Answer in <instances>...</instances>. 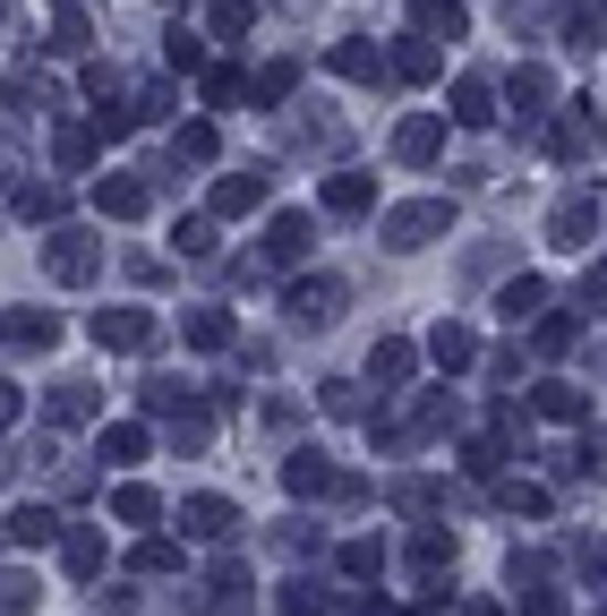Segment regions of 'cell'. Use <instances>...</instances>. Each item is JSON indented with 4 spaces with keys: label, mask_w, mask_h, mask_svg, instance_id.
Listing matches in <instances>:
<instances>
[{
    "label": "cell",
    "mask_w": 607,
    "mask_h": 616,
    "mask_svg": "<svg viewBox=\"0 0 607 616\" xmlns=\"http://www.w3.org/2000/svg\"><path fill=\"white\" fill-rule=\"evenodd\" d=\"M437 231H453V197H419V206H394L385 215V249H419Z\"/></svg>",
    "instance_id": "cell-1"
},
{
    "label": "cell",
    "mask_w": 607,
    "mask_h": 616,
    "mask_svg": "<svg viewBox=\"0 0 607 616\" xmlns=\"http://www.w3.org/2000/svg\"><path fill=\"white\" fill-rule=\"evenodd\" d=\"M43 265H52V283H95V231H52V258H43Z\"/></svg>",
    "instance_id": "cell-2"
},
{
    "label": "cell",
    "mask_w": 607,
    "mask_h": 616,
    "mask_svg": "<svg viewBox=\"0 0 607 616\" xmlns=\"http://www.w3.org/2000/svg\"><path fill=\"white\" fill-rule=\"evenodd\" d=\"M95 343L103 352H146V343H155V309H103Z\"/></svg>",
    "instance_id": "cell-3"
},
{
    "label": "cell",
    "mask_w": 607,
    "mask_h": 616,
    "mask_svg": "<svg viewBox=\"0 0 607 616\" xmlns=\"http://www.w3.org/2000/svg\"><path fill=\"white\" fill-rule=\"evenodd\" d=\"M265 206V171H231V180H214V223H240V215H257Z\"/></svg>",
    "instance_id": "cell-4"
},
{
    "label": "cell",
    "mask_w": 607,
    "mask_h": 616,
    "mask_svg": "<svg viewBox=\"0 0 607 616\" xmlns=\"http://www.w3.org/2000/svg\"><path fill=\"white\" fill-rule=\"evenodd\" d=\"M334 309H343V274L291 283V317H300V325H334Z\"/></svg>",
    "instance_id": "cell-5"
},
{
    "label": "cell",
    "mask_w": 607,
    "mask_h": 616,
    "mask_svg": "<svg viewBox=\"0 0 607 616\" xmlns=\"http://www.w3.org/2000/svg\"><path fill=\"white\" fill-rule=\"evenodd\" d=\"M231 522H240L231 497H189V505H180V531H189V540H231Z\"/></svg>",
    "instance_id": "cell-6"
},
{
    "label": "cell",
    "mask_w": 607,
    "mask_h": 616,
    "mask_svg": "<svg viewBox=\"0 0 607 616\" xmlns=\"http://www.w3.org/2000/svg\"><path fill=\"white\" fill-rule=\"evenodd\" d=\"M249 608H257V583L231 574V565L214 574V591H197V616H249Z\"/></svg>",
    "instance_id": "cell-7"
},
{
    "label": "cell",
    "mask_w": 607,
    "mask_h": 616,
    "mask_svg": "<svg viewBox=\"0 0 607 616\" xmlns=\"http://www.w3.org/2000/svg\"><path fill=\"white\" fill-rule=\"evenodd\" d=\"M0 334H9L18 352H52V343H61V317H43V309H0Z\"/></svg>",
    "instance_id": "cell-8"
},
{
    "label": "cell",
    "mask_w": 607,
    "mask_h": 616,
    "mask_svg": "<svg viewBox=\"0 0 607 616\" xmlns=\"http://www.w3.org/2000/svg\"><path fill=\"white\" fill-rule=\"evenodd\" d=\"M308 240H317L308 215H274V223H265V258H274V265H300V258H308Z\"/></svg>",
    "instance_id": "cell-9"
},
{
    "label": "cell",
    "mask_w": 607,
    "mask_h": 616,
    "mask_svg": "<svg viewBox=\"0 0 607 616\" xmlns=\"http://www.w3.org/2000/svg\"><path fill=\"white\" fill-rule=\"evenodd\" d=\"M428 359H437V368H471V359H480V334H471L462 317H446L437 334H428Z\"/></svg>",
    "instance_id": "cell-10"
},
{
    "label": "cell",
    "mask_w": 607,
    "mask_h": 616,
    "mask_svg": "<svg viewBox=\"0 0 607 616\" xmlns=\"http://www.w3.org/2000/svg\"><path fill=\"white\" fill-rule=\"evenodd\" d=\"M437 146H446V121H437V112H419V121L394 129V155L402 163H437Z\"/></svg>",
    "instance_id": "cell-11"
},
{
    "label": "cell",
    "mask_w": 607,
    "mask_h": 616,
    "mask_svg": "<svg viewBox=\"0 0 607 616\" xmlns=\"http://www.w3.org/2000/svg\"><path fill=\"white\" fill-rule=\"evenodd\" d=\"M95 215H112V223H137V215H146V189H137L128 171H112V180H95Z\"/></svg>",
    "instance_id": "cell-12"
},
{
    "label": "cell",
    "mask_w": 607,
    "mask_h": 616,
    "mask_svg": "<svg viewBox=\"0 0 607 616\" xmlns=\"http://www.w3.org/2000/svg\"><path fill=\"white\" fill-rule=\"evenodd\" d=\"M112 522H128V531H146V522H163V497L146 480H121L112 488Z\"/></svg>",
    "instance_id": "cell-13"
},
{
    "label": "cell",
    "mask_w": 607,
    "mask_h": 616,
    "mask_svg": "<svg viewBox=\"0 0 607 616\" xmlns=\"http://www.w3.org/2000/svg\"><path fill=\"white\" fill-rule=\"evenodd\" d=\"M52 540H61V514L52 505H18L9 514V549H52Z\"/></svg>",
    "instance_id": "cell-14"
},
{
    "label": "cell",
    "mask_w": 607,
    "mask_h": 616,
    "mask_svg": "<svg viewBox=\"0 0 607 616\" xmlns=\"http://www.w3.org/2000/svg\"><path fill=\"white\" fill-rule=\"evenodd\" d=\"M325 215H368V206H377V189H368V171H334V180H325Z\"/></svg>",
    "instance_id": "cell-15"
},
{
    "label": "cell",
    "mask_w": 607,
    "mask_h": 616,
    "mask_svg": "<svg viewBox=\"0 0 607 616\" xmlns=\"http://www.w3.org/2000/svg\"><path fill=\"white\" fill-rule=\"evenodd\" d=\"M103 462H112V471H137V462H146V428L137 420H112L103 428V446H95Z\"/></svg>",
    "instance_id": "cell-16"
},
{
    "label": "cell",
    "mask_w": 607,
    "mask_h": 616,
    "mask_svg": "<svg viewBox=\"0 0 607 616\" xmlns=\"http://www.w3.org/2000/svg\"><path fill=\"white\" fill-rule=\"evenodd\" d=\"M590 231H599V197H565L556 206V249H582Z\"/></svg>",
    "instance_id": "cell-17"
},
{
    "label": "cell",
    "mask_w": 607,
    "mask_h": 616,
    "mask_svg": "<svg viewBox=\"0 0 607 616\" xmlns=\"http://www.w3.org/2000/svg\"><path fill=\"white\" fill-rule=\"evenodd\" d=\"M446 121H462V129H488V121H496V95H488V77H462V86H453V112Z\"/></svg>",
    "instance_id": "cell-18"
},
{
    "label": "cell",
    "mask_w": 607,
    "mask_h": 616,
    "mask_svg": "<svg viewBox=\"0 0 607 616\" xmlns=\"http://www.w3.org/2000/svg\"><path fill=\"white\" fill-rule=\"evenodd\" d=\"M180 334H189V352H231V317H223V309H189Z\"/></svg>",
    "instance_id": "cell-19"
},
{
    "label": "cell",
    "mask_w": 607,
    "mask_h": 616,
    "mask_svg": "<svg viewBox=\"0 0 607 616\" xmlns=\"http://www.w3.org/2000/svg\"><path fill=\"white\" fill-rule=\"evenodd\" d=\"M283 488H291V497H317V488H334L325 455H291V462H283Z\"/></svg>",
    "instance_id": "cell-20"
},
{
    "label": "cell",
    "mask_w": 607,
    "mask_h": 616,
    "mask_svg": "<svg viewBox=\"0 0 607 616\" xmlns=\"http://www.w3.org/2000/svg\"><path fill=\"white\" fill-rule=\"evenodd\" d=\"M368 368H377L385 386H402V377H411V368H419V352H411V343H394V334H385L377 352H368Z\"/></svg>",
    "instance_id": "cell-21"
},
{
    "label": "cell",
    "mask_w": 607,
    "mask_h": 616,
    "mask_svg": "<svg viewBox=\"0 0 607 616\" xmlns=\"http://www.w3.org/2000/svg\"><path fill=\"white\" fill-rule=\"evenodd\" d=\"M325 61L343 69V77H385V52H377V43H334Z\"/></svg>",
    "instance_id": "cell-22"
},
{
    "label": "cell",
    "mask_w": 607,
    "mask_h": 616,
    "mask_svg": "<svg viewBox=\"0 0 607 616\" xmlns=\"http://www.w3.org/2000/svg\"><path fill=\"white\" fill-rule=\"evenodd\" d=\"M171 155H180V163H214V155H223V137H214V121H189V129L171 137Z\"/></svg>",
    "instance_id": "cell-23"
},
{
    "label": "cell",
    "mask_w": 607,
    "mask_h": 616,
    "mask_svg": "<svg viewBox=\"0 0 607 616\" xmlns=\"http://www.w3.org/2000/svg\"><path fill=\"white\" fill-rule=\"evenodd\" d=\"M540 300H547V283H540V274H513L505 292H496V309H505V317L522 325V317H531V309H540Z\"/></svg>",
    "instance_id": "cell-24"
},
{
    "label": "cell",
    "mask_w": 607,
    "mask_h": 616,
    "mask_svg": "<svg viewBox=\"0 0 607 616\" xmlns=\"http://www.w3.org/2000/svg\"><path fill=\"white\" fill-rule=\"evenodd\" d=\"M52 52H69V61L86 52V18H77L69 0H52Z\"/></svg>",
    "instance_id": "cell-25"
},
{
    "label": "cell",
    "mask_w": 607,
    "mask_h": 616,
    "mask_svg": "<svg viewBox=\"0 0 607 616\" xmlns=\"http://www.w3.org/2000/svg\"><path fill=\"white\" fill-rule=\"evenodd\" d=\"M52 163H61V171H86V163H95V129H61L52 137Z\"/></svg>",
    "instance_id": "cell-26"
},
{
    "label": "cell",
    "mask_w": 607,
    "mask_h": 616,
    "mask_svg": "<svg viewBox=\"0 0 607 616\" xmlns=\"http://www.w3.org/2000/svg\"><path fill=\"white\" fill-rule=\"evenodd\" d=\"M394 77H411V86H428V77H437V52H428V43H402V52H394Z\"/></svg>",
    "instance_id": "cell-27"
},
{
    "label": "cell",
    "mask_w": 607,
    "mask_h": 616,
    "mask_svg": "<svg viewBox=\"0 0 607 616\" xmlns=\"http://www.w3.org/2000/svg\"><path fill=\"white\" fill-rule=\"evenodd\" d=\"M411 565H419V574L453 565V531H419V540H411Z\"/></svg>",
    "instance_id": "cell-28"
},
{
    "label": "cell",
    "mask_w": 607,
    "mask_h": 616,
    "mask_svg": "<svg viewBox=\"0 0 607 616\" xmlns=\"http://www.w3.org/2000/svg\"><path fill=\"white\" fill-rule=\"evenodd\" d=\"M69 574H77V583H95V574H103V540H95V531L69 540Z\"/></svg>",
    "instance_id": "cell-29"
},
{
    "label": "cell",
    "mask_w": 607,
    "mask_h": 616,
    "mask_svg": "<svg viewBox=\"0 0 607 616\" xmlns=\"http://www.w3.org/2000/svg\"><path fill=\"white\" fill-rule=\"evenodd\" d=\"M171 249H180V258H214V223H206V215H189V223L171 231Z\"/></svg>",
    "instance_id": "cell-30"
},
{
    "label": "cell",
    "mask_w": 607,
    "mask_h": 616,
    "mask_svg": "<svg viewBox=\"0 0 607 616\" xmlns=\"http://www.w3.org/2000/svg\"><path fill=\"white\" fill-rule=\"evenodd\" d=\"M61 206H69V197L52 189V180H43V189H18V215H27V223H52Z\"/></svg>",
    "instance_id": "cell-31"
},
{
    "label": "cell",
    "mask_w": 607,
    "mask_h": 616,
    "mask_svg": "<svg viewBox=\"0 0 607 616\" xmlns=\"http://www.w3.org/2000/svg\"><path fill=\"white\" fill-rule=\"evenodd\" d=\"M496 497H505L513 514H531V522H547V488H531V480H505V488H496Z\"/></svg>",
    "instance_id": "cell-32"
},
{
    "label": "cell",
    "mask_w": 607,
    "mask_h": 616,
    "mask_svg": "<svg viewBox=\"0 0 607 616\" xmlns=\"http://www.w3.org/2000/svg\"><path fill=\"white\" fill-rule=\"evenodd\" d=\"M52 420H95V386H61L52 394Z\"/></svg>",
    "instance_id": "cell-33"
},
{
    "label": "cell",
    "mask_w": 607,
    "mask_h": 616,
    "mask_svg": "<svg viewBox=\"0 0 607 616\" xmlns=\"http://www.w3.org/2000/svg\"><path fill=\"white\" fill-rule=\"evenodd\" d=\"M128 565H137V574H171V565H180V549H171V540H137V556H128Z\"/></svg>",
    "instance_id": "cell-34"
},
{
    "label": "cell",
    "mask_w": 607,
    "mask_h": 616,
    "mask_svg": "<svg viewBox=\"0 0 607 616\" xmlns=\"http://www.w3.org/2000/svg\"><path fill=\"white\" fill-rule=\"evenodd\" d=\"M249 0H214V34H223V43H240V34H249Z\"/></svg>",
    "instance_id": "cell-35"
},
{
    "label": "cell",
    "mask_w": 607,
    "mask_h": 616,
    "mask_svg": "<svg viewBox=\"0 0 607 616\" xmlns=\"http://www.w3.org/2000/svg\"><path fill=\"white\" fill-rule=\"evenodd\" d=\"M540 420H582V394L574 386H540Z\"/></svg>",
    "instance_id": "cell-36"
},
{
    "label": "cell",
    "mask_w": 607,
    "mask_h": 616,
    "mask_svg": "<svg viewBox=\"0 0 607 616\" xmlns=\"http://www.w3.org/2000/svg\"><path fill=\"white\" fill-rule=\"evenodd\" d=\"M291 77H300V69H291V61H274V69H265V77L249 86V103H283V95H291Z\"/></svg>",
    "instance_id": "cell-37"
},
{
    "label": "cell",
    "mask_w": 607,
    "mask_h": 616,
    "mask_svg": "<svg viewBox=\"0 0 607 616\" xmlns=\"http://www.w3.org/2000/svg\"><path fill=\"white\" fill-rule=\"evenodd\" d=\"M513 103H522V121H540V103H547V77H540V69H522V77H513Z\"/></svg>",
    "instance_id": "cell-38"
},
{
    "label": "cell",
    "mask_w": 607,
    "mask_h": 616,
    "mask_svg": "<svg viewBox=\"0 0 607 616\" xmlns=\"http://www.w3.org/2000/svg\"><path fill=\"white\" fill-rule=\"evenodd\" d=\"M283 616H325V591L317 583H283Z\"/></svg>",
    "instance_id": "cell-39"
},
{
    "label": "cell",
    "mask_w": 607,
    "mask_h": 616,
    "mask_svg": "<svg viewBox=\"0 0 607 616\" xmlns=\"http://www.w3.org/2000/svg\"><path fill=\"white\" fill-rule=\"evenodd\" d=\"M206 103L231 112V103H240V69H206Z\"/></svg>",
    "instance_id": "cell-40"
},
{
    "label": "cell",
    "mask_w": 607,
    "mask_h": 616,
    "mask_svg": "<svg viewBox=\"0 0 607 616\" xmlns=\"http://www.w3.org/2000/svg\"><path fill=\"white\" fill-rule=\"evenodd\" d=\"M163 61H171L180 77H189V69H206V43H189V34H171V43H163Z\"/></svg>",
    "instance_id": "cell-41"
},
{
    "label": "cell",
    "mask_w": 607,
    "mask_h": 616,
    "mask_svg": "<svg viewBox=\"0 0 607 616\" xmlns=\"http://www.w3.org/2000/svg\"><path fill=\"white\" fill-rule=\"evenodd\" d=\"M419 27H437V34H462V9H453V0H428V9H419Z\"/></svg>",
    "instance_id": "cell-42"
},
{
    "label": "cell",
    "mask_w": 607,
    "mask_h": 616,
    "mask_svg": "<svg viewBox=\"0 0 607 616\" xmlns=\"http://www.w3.org/2000/svg\"><path fill=\"white\" fill-rule=\"evenodd\" d=\"M462 462H471V480H488V471L505 462V446H496V437H480V446H471V455H462Z\"/></svg>",
    "instance_id": "cell-43"
},
{
    "label": "cell",
    "mask_w": 607,
    "mask_h": 616,
    "mask_svg": "<svg viewBox=\"0 0 607 616\" xmlns=\"http://www.w3.org/2000/svg\"><path fill=\"white\" fill-rule=\"evenodd\" d=\"M343 565H352V574H377L385 549H377V540H352V549H343Z\"/></svg>",
    "instance_id": "cell-44"
},
{
    "label": "cell",
    "mask_w": 607,
    "mask_h": 616,
    "mask_svg": "<svg viewBox=\"0 0 607 616\" xmlns=\"http://www.w3.org/2000/svg\"><path fill=\"white\" fill-rule=\"evenodd\" d=\"M0 608H34V583H27V574H0Z\"/></svg>",
    "instance_id": "cell-45"
},
{
    "label": "cell",
    "mask_w": 607,
    "mask_h": 616,
    "mask_svg": "<svg viewBox=\"0 0 607 616\" xmlns=\"http://www.w3.org/2000/svg\"><path fill=\"white\" fill-rule=\"evenodd\" d=\"M18 411H27V394H18V386H0V428L18 420Z\"/></svg>",
    "instance_id": "cell-46"
},
{
    "label": "cell",
    "mask_w": 607,
    "mask_h": 616,
    "mask_svg": "<svg viewBox=\"0 0 607 616\" xmlns=\"http://www.w3.org/2000/svg\"><path fill=\"white\" fill-rule=\"evenodd\" d=\"M462 616H496V608H488V599H471V608H462Z\"/></svg>",
    "instance_id": "cell-47"
}]
</instances>
